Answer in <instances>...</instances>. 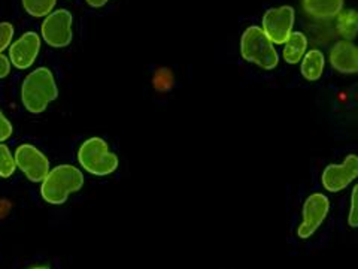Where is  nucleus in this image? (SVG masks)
Segmentation results:
<instances>
[{
    "label": "nucleus",
    "mask_w": 358,
    "mask_h": 269,
    "mask_svg": "<svg viewBox=\"0 0 358 269\" xmlns=\"http://www.w3.org/2000/svg\"><path fill=\"white\" fill-rule=\"evenodd\" d=\"M324 67H326V57H324L322 51L320 50H310L301 59L300 71L305 80L308 81H318L324 74Z\"/></svg>",
    "instance_id": "4468645a"
},
{
    "label": "nucleus",
    "mask_w": 358,
    "mask_h": 269,
    "mask_svg": "<svg viewBox=\"0 0 358 269\" xmlns=\"http://www.w3.org/2000/svg\"><path fill=\"white\" fill-rule=\"evenodd\" d=\"M73 18L67 9H57L47 15L42 22V38L50 47L64 48L72 42Z\"/></svg>",
    "instance_id": "423d86ee"
},
{
    "label": "nucleus",
    "mask_w": 358,
    "mask_h": 269,
    "mask_svg": "<svg viewBox=\"0 0 358 269\" xmlns=\"http://www.w3.org/2000/svg\"><path fill=\"white\" fill-rule=\"evenodd\" d=\"M330 211V199L322 193H312L306 198L303 209H301L300 226L297 228V237L300 240H308L315 233L324 220L327 219Z\"/></svg>",
    "instance_id": "0eeeda50"
},
{
    "label": "nucleus",
    "mask_w": 358,
    "mask_h": 269,
    "mask_svg": "<svg viewBox=\"0 0 358 269\" xmlns=\"http://www.w3.org/2000/svg\"><path fill=\"white\" fill-rule=\"evenodd\" d=\"M350 228H358V183L354 186L351 192V207L348 214Z\"/></svg>",
    "instance_id": "a211bd4d"
},
{
    "label": "nucleus",
    "mask_w": 358,
    "mask_h": 269,
    "mask_svg": "<svg viewBox=\"0 0 358 269\" xmlns=\"http://www.w3.org/2000/svg\"><path fill=\"white\" fill-rule=\"evenodd\" d=\"M241 54L243 60L272 71L279 63V54L262 27L251 26L243 32L241 39Z\"/></svg>",
    "instance_id": "7ed1b4c3"
},
{
    "label": "nucleus",
    "mask_w": 358,
    "mask_h": 269,
    "mask_svg": "<svg viewBox=\"0 0 358 269\" xmlns=\"http://www.w3.org/2000/svg\"><path fill=\"white\" fill-rule=\"evenodd\" d=\"M14 157L18 170L22 171L31 183H42L51 171L47 156L38 150L35 145H20Z\"/></svg>",
    "instance_id": "6e6552de"
},
{
    "label": "nucleus",
    "mask_w": 358,
    "mask_h": 269,
    "mask_svg": "<svg viewBox=\"0 0 358 269\" xmlns=\"http://www.w3.org/2000/svg\"><path fill=\"white\" fill-rule=\"evenodd\" d=\"M13 125H10L9 120L3 116V112L0 111V142L6 141L10 134H13Z\"/></svg>",
    "instance_id": "aec40b11"
},
{
    "label": "nucleus",
    "mask_w": 358,
    "mask_h": 269,
    "mask_svg": "<svg viewBox=\"0 0 358 269\" xmlns=\"http://www.w3.org/2000/svg\"><path fill=\"white\" fill-rule=\"evenodd\" d=\"M10 71V63L9 60L5 57L3 54H0V78H5L9 75Z\"/></svg>",
    "instance_id": "4be33fe9"
},
{
    "label": "nucleus",
    "mask_w": 358,
    "mask_h": 269,
    "mask_svg": "<svg viewBox=\"0 0 358 269\" xmlns=\"http://www.w3.org/2000/svg\"><path fill=\"white\" fill-rule=\"evenodd\" d=\"M13 36H14L13 25H9V22H0V54L9 47L10 41H13Z\"/></svg>",
    "instance_id": "6ab92c4d"
},
{
    "label": "nucleus",
    "mask_w": 358,
    "mask_h": 269,
    "mask_svg": "<svg viewBox=\"0 0 358 269\" xmlns=\"http://www.w3.org/2000/svg\"><path fill=\"white\" fill-rule=\"evenodd\" d=\"M59 96L54 75L47 67H38L30 72L21 87V100L31 114H41Z\"/></svg>",
    "instance_id": "f257e3e1"
},
{
    "label": "nucleus",
    "mask_w": 358,
    "mask_h": 269,
    "mask_svg": "<svg viewBox=\"0 0 358 269\" xmlns=\"http://www.w3.org/2000/svg\"><path fill=\"white\" fill-rule=\"evenodd\" d=\"M85 2L92 8H102L109 2V0H85Z\"/></svg>",
    "instance_id": "5701e85b"
},
{
    "label": "nucleus",
    "mask_w": 358,
    "mask_h": 269,
    "mask_svg": "<svg viewBox=\"0 0 358 269\" xmlns=\"http://www.w3.org/2000/svg\"><path fill=\"white\" fill-rule=\"evenodd\" d=\"M84 186V175L72 165H60L50 171L42 181L41 195L51 205H63L72 193L80 192Z\"/></svg>",
    "instance_id": "f03ea898"
},
{
    "label": "nucleus",
    "mask_w": 358,
    "mask_h": 269,
    "mask_svg": "<svg viewBox=\"0 0 358 269\" xmlns=\"http://www.w3.org/2000/svg\"><path fill=\"white\" fill-rule=\"evenodd\" d=\"M358 178V156L348 154L341 165H329L321 174V184L330 193H338Z\"/></svg>",
    "instance_id": "1a4fd4ad"
},
{
    "label": "nucleus",
    "mask_w": 358,
    "mask_h": 269,
    "mask_svg": "<svg viewBox=\"0 0 358 269\" xmlns=\"http://www.w3.org/2000/svg\"><path fill=\"white\" fill-rule=\"evenodd\" d=\"M29 269H50L48 266H43V265H39V266H31Z\"/></svg>",
    "instance_id": "b1692460"
},
{
    "label": "nucleus",
    "mask_w": 358,
    "mask_h": 269,
    "mask_svg": "<svg viewBox=\"0 0 358 269\" xmlns=\"http://www.w3.org/2000/svg\"><path fill=\"white\" fill-rule=\"evenodd\" d=\"M15 157L9 151L6 145L0 144V177L9 178L15 172Z\"/></svg>",
    "instance_id": "f3484780"
},
{
    "label": "nucleus",
    "mask_w": 358,
    "mask_h": 269,
    "mask_svg": "<svg viewBox=\"0 0 358 269\" xmlns=\"http://www.w3.org/2000/svg\"><path fill=\"white\" fill-rule=\"evenodd\" d=\"M41 50V38L35 32H27L9 48V60L17 69H27L35 63Z\"/></svg>",
    "instance_id": "9d476101"
},
{
    "label": "nucleus",
    "mask_w": 358,
    "mask_h": 269,
    "mask_svg": "<svg viewBox=\"0 0 358 269\" xmlns=\"http://www.w3.org/2000/svg\"><path fill=\"white\" fill-rule=\"evenodd\" d=\"M308 50V38L303 32H293L284 43L282 57L289 64H297L303 59Z\"/></svg>",
    "instance_id": "ddd939ff"
},
{
    "label": "nucleus",
    "mask_w": 358,
    "mask_h": 269,
    "mask_svg": "<svg viewBox=\"0 0 358 269\" xmlns=\"http://www.w3.org/2000/svg\"><path fill=\"white\" fill-rule=\"evenodd\" d=\"M296 20V11L293 6H278L266 11L262 21L264 35L273 45H284L293 33Z\"/></svg>",
    "instance_id": "39448f33"
},
{
    "label": "nucleus",
    "mask_w": 358,
    "mask_h": 269,
    "mask_svg": "<svg viewBox=\"0 0 358 269\" xmlns=\"http://www.w3.org/2000/svg\"><path fill=\"white\" fill-rule=\"evenodd\" d=\"M78 162L84 167V171L105 177L117 171L118 156L109 150V145L102 138H90L78 151Z\"/></svg>",
    "instance_id": "20e7f679"
},
{
    "label": "nucleus",
    "mask_w": 358,
    "mask_h": 269,
    "mask_svg": "<svg viewBox=\"0 0 358 269\" xmlns=\"http://www.w3.org/2000/svg\"><path fill=\"white\" fill-rule=\"evenodd\" d=\"M171 83H172V76H171V74L167 72V71L160 72L159 75L155 76V80H154V84L159 87V88H169Z\"/></svg>",
    "instance_id": "412c9836"
},
{
    "label": "nucleus",
    "mask_w": 358,
    "mask_h": 269,
    "mask_svg": "<svg viewBox=\"0 0 358 269\" xmlns=\"http://www.w3.org/2000/svg\"><path fill=\"white\" fill-rule=\"evenodd\" d=\"M336 30L345 41H352L358 36V13L355 9H342L336 17Z\"/></svg>",
    "instance_id": "2eb2a0df"
},
{
    "label": "nucleus",
    "mask_w": 358,
    "mask_h": 269,
    "mask_svg": "<svg viewBox=\"0 0 358 269\" xmlns=\"http://www.w3.org/2000/svg\"><path fill=\"white\" fill-rule=\"evenodd\" d=\"M57 0H22V6L31 17H47L52 13Z\"/></svg>",
    "instance_id": "dca6fc26"
},
{
    "label": "nucleus",
    "mask_w": 358,
    "mask_h": 269,
    "mask_svg": "<svg viewBox=\"0 0 358 269\" xmlns=\"http://www.w3.org/2000/svg\"><path fill=\"white\" fill-rule=\"evenodd\" d=\"M305 13L315 20L338 17L343 9V0H301Z\"/></svg>",
    "instance_id": "f8f14e48"
},
{
    "label": "nucleus",
    "mask_w": 358,
    "mask_h": 269,
    "mask_svg": "<svg viewBox=\"0 0 358 269\" xmlns=\"http://www.w3.org/2000/svg\"><path fill=\"white\" fill-rule=\"evenodd\" d=\"M330 64L343 75L358 74V48L351 41H338L330 50Z\"/></svg>",
    "instance_id": "9b49d317"
}]
</instances>
